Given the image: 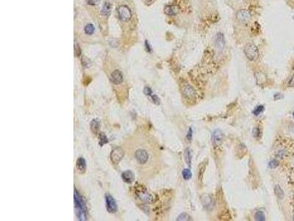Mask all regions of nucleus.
<instances>
[{"mask_svg":"<svg viewBox=\"0 0 294 221\" xmlns=\"http://www.w3.org/2000/svg\"><path fill=\"white\" fill-rule=\"evenodd\" d=\"M94 30H95V28H94V25H93L92 24H88V25L85 27V33L88 34V35H91V34L94 33Z\"/></svg>","mask_w":294,"mask_h":221,"instance_id":"24","label":"nucleus"},{"mask_svg":"<svg viewBox=\"0 0 294 221\" xmlns=\"http://www.w3.org/2000/svg\"><path fill=\"white\" fill-rule=\"evenodd\" d=\"M110 10H111V7H110V5L108 2H105L103 5L102 9V13L105 16H108L110 14Z\"/></svg>","mask_w":294,"mask_h":221,"instance_id":"18","label":"nucleus"},{"mask_svg":"<svg viewBox=\"0 0 294 221\" xmlns=\"http://www.w3.org/2000/svg\"><path fill=\"white\" fill-rule=\"evenodd\" d=\"M165 14L169 15V16H174L178 13V8L174 6L168 5L164 9Z\"/></svg>","mask_w":294,"mask_h":221,"instance_id":"15","label":"nucleus"},{"mask_svg":"<svg viewBox=\"0 0 294 221\" xmlns=\"http://www.w3.org/2000/svg\"><path fill=\"white\" fill-rule=\"evenodd\" d=\"M118 14L121 19L124 21H129L132 16L129 8L125 5H121L118 7Z\"/></svg>","mask_w":294,"mask_h":221,"instance_id":"2","label":"nucleus"},{"mask_svg":"<svg viewBox=\"0 0 294 221\" xmlns=\"http://www.w3.org/2000/svg\"><path fill=\"white\" fill-rule=\"evenodd\" d=\"M99 2V0H87L88 4L91 5H96Z\"/></svg>","mask_w":294,"mask_h":221,"instance_id":"31","label":"nucleus"},{"mask_svg":"<svg viewBox=\"0 0 294 221\" xmlns=\"http://www.w3.org/2000/svg\"><path fill=\"white\" fill-rule=\"evenodd\" d=\"M111 81L115 84H120L123 81V76L118 70L113 71L111 74Z\"/></svg>","mask_w":294,"mask_h":221,"instance_id":"12","label":"nucleus"},{"mask_svg":"<svg viewBox=\"0 0 294 221\" xmlns=\"http://www.w3.org/2000/svg\"><path fill=\"white\" fill-rule=\"evenodd\" d=\"M268 165H269L270 168H276L278 166V162H277V160H272V161L269 162V164Z\"/></svg>","mask_w":294,"mask_h":221,"instance_id":"28","label":"nucleus"},{"mask_svg":"<svg viewBox=\"0 0 294 221\" xmlns=\"http://www.w3.org/2000/svg\"><path fill=\"white\" fill-rule=\"evenodd\" d=\"M99 122L98 121L97 119H94L92 120V122H91V129L92 130L93 133H96L98 131H99Z\"/></svg>","mask_w":294,"mask_h":221,"instance_id":"17","label":"nucleus"},{"mask_svg":"<svg viewBox=\"0 0 294 221\" xmlns=\"http://www.w3.org/2000/svg\"><path fill=\"white\" fill-rule=\"evenodd\" d=\"M254 218H255L256 220L257 221H264L265 220V216L264 213L261 211H258L254 214Z\"/></svg>","mask_w":294,"mask_h":221,"instance_id":"23","label":"nucleus"},{"mask_svg":"<svg viewBox=\"0 0 294 221\" xmlns=\"http://www.w3.org/2000/svg\"><path fill=\"white\" fill-rule=\"evenodd\" d=\"M140 198H141V200H143V201L146 202H151L152 200V197H151V195L148 194L146 192H141L139 195Z\"/></svg>","mask_w":294,"mask_h":221,"instance_id":"19","label":"nucleus"},{"mask_svg":"<svg viewBox=\"0 0 294 221\" xmlns=\"http://www.w3.org/2000/svg\"><path fill=\"white\" fill-rule=\"evenodd\" d=\"M244 53L246 58L249 61H255L257 59L259 56V51H258V48L255 44L252 43H249L245 46L244 47Z\"/></svg>","mask_w":294,"mask_h":221,"instance_id":"1","label":"nucleus"},{"mask_svg":"<svg viewBox=\"0 0 294 221\" xmlns=\"http://www.w3.org/2000/svg\"><path fill=\"white\" fill-rule=\"evenodd\" d=\"M183 176L185 180H189L192 176V173L189 169H184L183 171Z\"/></svg>","mask_w":294,"mask_h":221,"instance_id":"25","label":"nucleus"},{"mask_svg":"<svg viewBox=\"0 0 294 221\" xmlns=\"http://www.w3.org/2000/svg\"><path fill=\"white\" fill-rule=\"evenodd\" d=\"M215 45H216V48L219 50H222L224 48L225 40L224 34L222 33H218L216 34V37H215Z\"/></svg>","mask_w":294,"mask_h":221,"instance_id":"10","label":"nucleus"},{"mask_svg":"<svg viewBox=\"0 0 294 221\" xmlns=\"http://www.w3.org/2000/svg\"><path fill=\"white\" fill-rule=\"evenodd\" d=\"M263 111H264V106L263 105H258L257 107L253 111V114L256 115V116H257L259 114L263 112Z\"/></svg>","mask_w":294,"mask_h":221,"instance_id":"27","label":"nucleus"},{"mask_svg":"<svg viewBox=\"0 0 294 221\" xmlns=\"http://www.w3.org/2000/svg\"><path fill=\"white\" fill-rule=\"evenodd\" d=\"M288 86H290V87H294V75L292 76L291 79L289 81Z\"/></svg>","mask_w":294,"mask_h":221,"instance_id":"33","label":"nucleus"},{"mask_svg":"<svg viewBox=\"0 0 294 221\" xmlns=\"http://www.w3.org/2000/svg\"><path fill=\"white\" fill-rule=\"evenodd\" d=\"M74 203L76 208L78 209V212H86V206L84 200H82V197L80 196L76 190H74Z\"/></svg>","mask_w":294,"mask_h":221,"instance_id":"5","label":"nucleus"},{"mask_svg":"<svg viewBox=\"0 0 294 221\" xmlns=\"http://www.w3.org/2000/svg\"><path fill=\"white\" fill-rule=\"evenodd\" d=\"M107 210L110 213H115L117 210V204L111 195L107 194L105 195Z\"/></svg>","mask_w":294,"mask_h":221,"instance_id":"4","label":"nucleus"},{"mask_svg":"<svg viewBox=\"0 0 294 221\" xmlns=\"http://www.w3.org/2000/svg\"><path fill=\"white\" fill-rule=\"evenodd\" d=\"M282 98H283V96L281 94H276L274 95V100H280Z\"/></svg>","mask_w":294,"mask_h":221,"instance_id":"35","label":"nucleus"},{"mask_svg":"<svg viewBox=\"0 0 294 221\" xmlns=\"http://www.w3.org/2000/svg\"><path fill=\"white\" fill-rule=\"evenodd\" d=\"M202 203L204 207L207 210H211L214 206L212 198L208 195H204L202 197Z\"/></svg>","mask_w":294,"mask_h":221,"instance_id":"11","label":"nucleus"},{"mask_svg":"<svg viewBox=\"0 0 294 221\" xmlns=\"http://www.w3.org/2000/svg\"><path fill=\"white\" fill-rule=\"evenodd\" d=\"M143 93L146 95H147V96H150L152 94V91H151V89L149 87H145L144 90H143Z\"/></svg>","mask_w":294,"mask_h":221,"instance_id":"30","label":"nucleus"},{"mask_svg":"<svg viewBox=\"0 0 294 221\" xmlns=\"http://www.w3.org/2000/svg\"><path fill=\"white\" fill-rule=\"evenodd\" d=\"M255 76L256 79H257V82L258 84L263 83L265 81V76L262 72H256Z\"/></svg>","mask_w":294,"mask_h":221,"instance_id":"20","label":"nucleus"},{"mask_svg":"<svg viewBox=\"0 0 294 221\" xmlns=\"http://www.w3.org/2000/svg\"><path fill=\"white\" fill-rule=\"evenodd\" d=\"M236 18L241 23L248 22L251 19L250 12L247 10H245V9L240 10L236 13Z\"/></svg>","mask_w":294,"mask_h":221,"instance_id":"6","label":"nucleus"},{"mask_svg":"<svg viewBox=\"0 0 294 221\" xmlns=\"http://www.w3.org/2000/svg\"><path fill=\"white\" fill-rule=\"evenodd\" d=\"M149 158V155L144 150H137L135 152V158L137 162L141 164H144Z\"/></svg>","mask_w":294,"mask_h":221,"instance_id":"7","label":"nucleus"},{"mask_svg":"<svg viewBox=\"0 0 294 221\" xmlns=\"http://www.w3.org/2000/svg\"><path fill=\"white\" fill-rule=\"evenodd\" d=\"M122 179L124 182H126L127 184H131V183L133 182L134 181V174L132 173L131 171L129 170H126L124 171L121 175Z\"/></svg>","mask_w":294,"mask_h":221,"instance_id":"13","label":"nucleus"},{"mask_svg":"<svg viewBox=\"0 0 294 221\" xmlns=\"http://www.w3.org/2000/svg\"><path fill=\"white\" fill-rule=\"evenodd\" d=\"M224 139V134L220 130H216L212 136V144L215 146H218L222 143Z\"/></svg>","mask_w":294,"mask_h":221,"instance_id":"9","label":"nucleus"},{"mask_svg":"<svg viewBox=\"0 0 294 221\" xmlns=\"http://www.w3.org/2000/svg\"><path fill=\"white\" fill-rule=\"evenodd\" d=\"M124 151L121 147H115V149H113L110 154V158L113 164H118L121 160L122 159L123 156H124Z\"/></svg>","mask_w":294,"mask_h":221,"instance_id":"3","label":"nucleus"},{"mask_svg":"<svg viewBox=\"0 0 294 221\" xmlns=\"http://www.w3.org/2000/svg\"><path fill=\"white\" fill-rule=\"evenodd\" d=\"M76 165H77V169H78V170L80 172H85V170H86V162H85V160L83 158H82V157L79 158L78 159H77Z\"/></svg>","mask_w":294,"mask_h":221,"instance_id":"14","label":"nucleus"},{"mask_svg":"<svg viewBox=\"0 0 294 221\" xmlns=\"http://www.w3.org/2000/svg\"><path fill=\"white\" fill-rule=\"evenodd\" d=\"M99 144H100L101 146L104 145V144H106V143H108V137H107L106 135H105L104 133H102V132L99 133Z\"/></svg>","mask_w":294,"mask_h":221,"instance_id":"21","label":"nucleus"},{"mask_svg":"<svg viewBox=\"0 0 294 221\" xmlns=\"http://www.w3.org/2000/svg\"><path fill=\"white\" fill-rule=\"evenodd\" d=\"M184 158L187 164H188L189 167H190V165H191L192 153L191 150H190L188 147H187L186 149L184 150Z\"/></svg>","mask_w":294,"mask_h":221,"instance_id":"16","label":"nucleus"},{"mask_svg":"<svg viewBox=\"0 0 294 221\" xmlns=\"http://www.w3.org/2000/svg\"><path fill=\"white\" fill-rule=\"evenodd\" d=\"M293 117H294V112L293 113Z\"/></svg>","mask_w":294,"mask_h":221,"instance_id":"37","label":"nucleus"},{"mask_svg":"<svg viewBox=\"0 0 294 221\" xmlns=\"http://www.w3.org/2000/svg\"><path fill=\"white\" fill-rule=\"evenodd\" d=\"M192 133H193V132H192L191 128H190L189 130H188V134H187V139H188L189 141L191 140V139H192Z\"/></svg>","mask_w":294,"mask_h":221,"instance_id":"32","label":"nucleus"},{"mask_svg":"<svg viewBox=\"0 0 294 221\" xmlns=\"http://www.w3.org/2000/svg\"><path fill=\"white\" fill-rule=\"evenodd\" d=\"M183 91L187 97L189 99H194L196 97V92L191 86H190L188 83H184L183 87Z\"/></svg>","mask_w":294,"mask_h":221,"instance_id":"8","label":"nucleus"},{"mask_svg":"<svg viewBox=\"0 0 294 221\" xmlns=\"http://www.w3.org/2000/svg\"><path fill=\"white\" fill-rule=\"evenodd\" d=\"M190 220V217L189 214H188L187 213H183L177 218V220L180 221H186V220Z\"/></svg>","mask_w":294,"mask_h":221,"instance_id":"26","label":"nucleus"},{"mask_svg":"<svg viewBox=\"0 0 294 221\" xmlns=\"http://www.w3.org/2000/svg\"><path fill=\"white\" fill-rule=\"evenodd\" d=\"M151 99H152V101H153V103L155 104H156V105H159V104H160V99L158 98V97H157V95H152V96H151Z\"/></svg>","mask_w":294,"mask_h":221,"instance_id":"29","label":"nucleus"},{"mask_svg":"<svg viewBox=\"0 0 294 221\" xmlns=\"http://www.w3.org/2000/svg\"><path fill=\"white\" fill-rule=\"evenodd\" d=\"M274 192H275V194H276V195L279 198L282 199V198L284 197L283 190H282V188L279 186V185H277V186L274 187Z\"/></svg>","mask_w":294,"mask_h":221,"instance_id":"22","label":"nucleus"},{"mask_svg":"<svg viewBox=\"0 0 294 221\" xmlns=\"http://www.w3.org/2000/svg\"><path fill=\"white\" fill-rule=\"evenodd\" d=\"M259 130H258V128H254V130H253V135H254V136H259Z\"/></svg>","mask_w":294,"mask_h":221,"instance_id":"34","label":"nucleus"},{"mask_svg":"<svg viewBox=\"0 0 294 221\" xmlns=\"http://www.w3.org/2000/svg\"><path fill=\"white\" fill-rule=\"evenodd\" d=\"M145 44H146V49H147V51H148V52L151 51V48H150V46H149V43H148V41H146V43H145Z\"/></svg>","mask_w":294,"mask_h":221,"instance_id":"36","label":"nucleus"}]
</instances>
